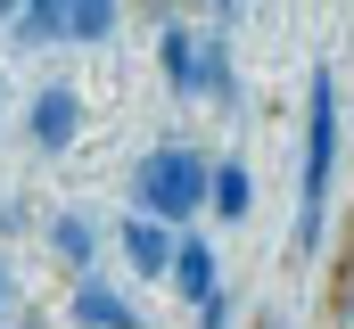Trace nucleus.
<instances>
[{"instance_id": "obj_6", "label": "nucleus", "mask_w": 354, "mask_h": 329, "mask_svg": "<svg viewBox=\"0 0 354 329\" xmlns=\"http://www.w3.org/2000/svg\"><path fill=\"white\" fill-rule=\"evenodd\" d=\"M165 280L181 288V305H206V297L223 288V272H214V247H206V239H181V247H174V272H165Z\"/></svg>"}, {"instance_id": "obj_11", "label": "nucleus", "mask_w": 354, "mask_h": 329, "mask_svg": "<svg viewBox=\"0 0 354 329\" xmlns=\"http://www.w3.org/2000/svg\"><path fill=\"white\" fill-rule=\"evenodd\" d=\"M50 247H58V255L83 272V263H91V247H99V231H91L83 214H58V223H50Z\"/></svg>"}, {"instance_id": "obj_3", "label": "nucleus", "mask_w": 354, "mask_h": 329, "mask_svg": "<svg viewBox=\"0 0 354 329\" xmlns=\"http://www.w3.org/2000/svg\"><path fill=\"white\" fill-rule=\"evenodd\" d=\"M132 189H140V206L149 214H165V223H198V206L214 198V164L206 157H189V149H157V157L132 173Z\"/></svg>"}, {"instance_id": "obj_12", "label": "nucleus", "mask_w": 354, "mask_h": 329, "mask_svg": "<svg viewBox=\"0 0 354 329\" xmlns=\"http://www.w3.org/2000/svg\"><path fill=\"white\" fill-rule=\"evenodd\" d=\"M198 329H231V297H223V288H214V297L198 305Z\"/></svg>"}, {"instance_id": "obj_8", "label": "nucleus", "mask_w": 354, "mask_h": 329, "mask_svg": "<svg viewBox=\"0 0 354 329\" xmlns=\"http://www.w3.org/2000/svg\"><path fill=\"white\" fill-rule=\"evenodd\" d=\"M75 321H83V329H140V313L124 305V288L83 280V288H75Z\"/></svg>"}, {"instance_id": "obj_15", "label": "nucleus", "mask_w": 354, "mask_h": 329, "mask_svg": "<svg viewBox=\"0 0 354 329\" xmlns=\"http://www.w3.org/2000/svg\"><path fill=\"white\" fill-rule=\"evenodd\" d=\"M17 8H25V0H0V17H17Z\"/></svg>"}, {"instance_id": "obj_2", "label": "nucleus", "mask_w": 354, "mask_h": 329, "mask_svg": "<svg viewBox=\"0 0 354 329\" xmlns=\"http://www.w3.org/2000/svg\"><path fill=\"white\" fill-rule=\"evenodd\" d=\"M157 75H165V91H174V99H198V91H214V99H239L223 33H189V25H165V33H157Z\"/></svg>"}, {"instance_id": "obj_16", "label": "nucleus", "mask_w": 354, "mask_h": 329, "mask_svg": "<svg viewBox=\"0 0 354 329\" xmlns=\"http://www.w3.org/2000/svg\"><path fill=\"white\" fill-rule=\"evenodd\" d=\"M149 8H174V0H149Z\"/></svg>"}, {"instance_id": "obj_9", "label": "nucleus", "mask_w": 354, "mask_h": 329, "mask_svg": "<svg viewBox=\"0 0 354 329\" xmlns=\"http://www.w3.org/2000/svg\"><path fill=\"white\" fill-rule=\"evenodd\" d=\"M206 206H214L223 223H239V214H248V164H239V157L214 164V198H206Z\"/></svg>"}, {"instance_id": "obj_10", "label": "nucleus", "mask_w": 354, "mask_h": 329, "mask_svg": "<svg viewBox=\"0 0 354 329\" xmlns=\"http://www.w3.org/2000/svg\"><path fill=\"white\" fill-rule=\"evenodd\" d=\"M107 33H115V0H75V17H66V41H91V50H99Z\"/></svg>"}, {"instance_id": "obj_7", "label": "nucleus", "mask_w": 354, "mask_h": 329, "mask_svg": "<svg viewBox=\"0 0 354 329\" xmlns=\"http://www.w3.org/2000/svg\"><path fill=\"white\" fill-rule=\"evenodd\" d=\"M66 17H75V0H25L8 17V33H17V50H50V41H66Z\"/></svg>"}, {"instance_id": "obj_4", "label": "nucleus", "mask_w": 354, "mask_h": 329, "mask_svg": "<svg viewBox=\"0 0 354 329\" xmlns=\"http://www.w3.org/2000/svg\"><path fill=\"white\" fill-rule=\"evenodd\" d=\"M174 231L181 223H165V214H149V206H140V214H124V263H132V272H149V280H157V272H174Z\"/></svg>"}, {"instance_id": "obj_14", "label": "nucleus", "mask_w": 354, "mask_h": 329, "mask_svg": "<svg viewBox=\"0 0 354 329\" xmlns=\"http://www.w3.org/2000/svg\"><path fill=\"white\" fill-rule=\"evenodd\" d=\"M0 305H8V263H0Z\"/></svg>"}, {"instance_id": "obj_5", "label": "nucleus", "mask_w": 354, "mask_h": 329, "mask_svg": "<svg viewBox=\"0 0 354 329\" xmlns=\"http://www.w3.org/2000/svg\"><path fill=\"white\" fill-rule=\"evenodd\" d=\"M75 132H83V91H75V82L33 91V140H41V149H66Z\"/></svg>"}, {"instance_id": "obj_1", "label": "nucleus", "mask_w": 354, "mask_h": 329, "mask_svg": "<svg viewBox=\"0 0 354 329\" xmlns=\"http://www.w3.org/2000/svg\"><path fill=\"white\" fill-rule=\"evenodd\" d=\"M330 181H338V75L313 66L305 82V173H297V239L288 255L313 263L322 255V206H330Z\"/></svg>"}, {"instance_id": "obj_13", "label": "nucleus", "mask_w": 354, "mask_h": 329, "mask_svg": "<svg viewBox=\"0 0 354 329\" xmlns=\"http://www.w3.org/2000/svg\"><path fill=\"white\" fill-rule=\"evenodd\" d=\"M214 17H223V25H231V17H239V0H214Z\"/></svg>"}]
</instances>
